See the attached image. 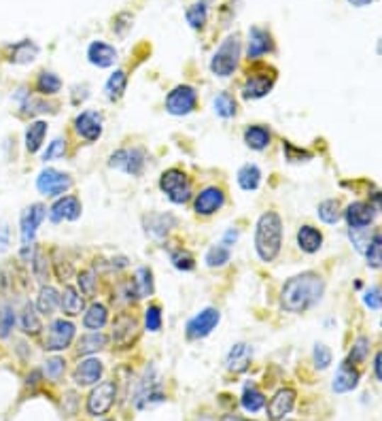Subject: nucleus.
I'll use <instances>...</instances> for the list:
<instances>
[{
    "instance_id": "nucleus-32",
    "label": "nucleus",
    "mask_w": 382,
    "mask_h": 421,
    "mask_svg": "<svg viewBox=\"0 0 382 421\" xmlns=\"http://www.w3.org/2000/svg\"><path fill=\"white\" fill-rule=\"evenodd\" d=\"M106 322H108V311L104 305H91L83 317V326L94 332H100L106 326Z\"/></svg>"
},
{
    "instance_id": "nucleus-54",
    "label": "nucleus",
    "mask_w": 382,
    "mask_h": 421,
    "mask_svg": "<svg viewBox=\"0 0 382 421\" xmlns=\"http://www.w3.org/2000/svg\"><path fill=\"white\" fill-rule=\"evenodd\" d=\"M9 247V228L6 224L0 222V251H4Z\"/></svg>"
},
{
    "instance_id": "nucleus-42",
    "label": "nucleus",
    "mask_w": 382,
    "mask_h": 421,
    "mask_svg": "<svg viewBox=\"0 0 382 421\" xmlns=\"http://www.w3.org/2000/svg\"><path fill=\"white\" fill-rule=\"evenodd\" d=\"M15 324H17V315H15V309L13 305L9 302H2L0 305V339H9L15 330Z\"/></svg>"
},
{
    "instance_id": "nucleus-15",
    "label": "nucleus",
    "mask_w": 382,
    "mask_h": 421,
    "mask_svg": "<svg viewBox=\"0 0 382 421\" xmlns=\"http://www.w3.org/2000/svg\"><path fill=\"white\" fill-rule=\"evenodd\" d=\"M81 217V200L77 196H62L49 209V219L53 224L60 222H77Z\"/></svg>"
},
{
    "instance_id": "nucleus-9",
    "label": "nucleus",
    "mask_w": 382,
    "mask_h": 421,
    "mask_svg": "<svg viewBox=\"0 0 382 421\" xmlns=\"http://www.w3.org/2000/svg\"><path fill=\"white\" fill-rule=\"evenodd\" d=\"M74 324L66 322V319H53L51 326L47 328V337H45V351H64L72 345L74 341Z\"/></svg>"
},
{
    "instance_id": "nucleus-50",
    "label": "nucleus",
    "mask_w": 382,
    "mask_h": 421,
    "mask_svg": "<svg viewBox=\"0 0 382 421\" xmlns=\"http://www.w3.org/2000/svg\"><path fill=\"white\" fill-rule=\"evenodd\" d=\"M370 341L368 339H359L357 343H355V347H353V351H351V358H349V364H359V362H364L366 360V356H368V351H370Z\"/></svg>"
},
{
    "instance_id": "nucleus-25",
    "label": "nucleus",
    "mask_w": 382,
    "mask_h": 421,
    "mask_svg": "<svg viewBox=\"0 0 382 421\" xmlns=\"http://www.w3.org/2000/svg\"><path fill=\"white\" fill-rule=\"evenodd\" d=\"M344 217H347L351 228H366L374 219V207L368 204V202H353L344 211Z\"/></svg>"
},
{
    "instance_id": "nucleus-49",
    "label": "nucleus",
    "mask_w": 382,
    "mask_h": 421,
    "mask_svg": "<svg viewBox=\"0 0 382 421\" xmlns=\"http://www.w3.org/2000/svg\"><path fill=\"white\" fill-rule=\"evenodd\" d=\"M77 281H79V290H81L83 296H91V294H94V290H96V279H94V273H91V270L79 273Z\"/></svg>"
},
{
    "instance_id": "nucleus-20",
    "label": "nucleus",
    "mask_w": 382,
    "mask_h": 421,
    "mask_svg": "<svg viewBox=\"0 0 382 421\" xmlns=\"http://www.w3.org/2000/svg\"><path fill=\"white\" fill-rule=\"evenodd\" d=\"M164 400V392L159 388V381L157 379H142L138 392H136V409H147L155 403H162Z\"/></svg>"
},
{
    "instance_id": "nucleus-5",
    "label": "nucleus",
    "mask_w": 382,
    "mask_h": 421,
    "mask_svg": "<svg viewBox=\"0 0 382 421\" xmlns=\"http://www.w3.org/2000/svg\"><path fill=\"white\" fill-rule=\"evenodd\" d=\"M72 187V179L68 173L55 170V168H45L38 173L36 177V190L45 196V198H57L64 196L68 190Z\"/></svg>"
},
{
    "instance_id": "nucleus-30",
    "label": "nucleus",
    "mask_w": 382,
    "mask_h": 421,
    "mask_svg": "<svg viewBox=\"0 0 382 421\" xmlns=\"http://www.w3.org/2000/svg\"><path fill=\"white\" fill-rule=\"evenodd\" d=\"M321 243H323V234L313 228V226H302L300 232H298V245L302 251L306 253H317L321 249Z\"/></svg>"
},
{
    "instance_id": "nucleus-40",
    "label": "nucleus",
    "mask_w": 382,
    "mask_h": 421,
    "mask_svg": "<svg viewBox=\"0 0 382 421\" xmlns=\"http://www.w3.org/2000/svg\"><path fill=\"white\" fill-rule=\"evenodd\" d=\"M213 106H215V113L223 119H230L236 115L238 111V104H236V98L227 92H221L215 100H213Z\"/></svg>"
},
{
    "instance_id": "nucleus-57",
    "label": "nucleus",
    "mask_w": 382,
    "mask_h": 421,
    "mask_svg": "<svg viewBox=\"0 0 382 421\" xmlns=\"http://www.w3.org/2000/svg\"><path fill=\"white\" fill-rule=\"evenodd\" d=\"M353 6H366V4H370L372 0H349Z\"/></svg>"
},
{
    "instance_id": "nucleus-55",
    "label": "nucleus",
    "mask_w": 382,
    "mask_h": 421,
    "mask_svg": "<svg viewBox=\"0 0 382 421\" xmlns=\"http://www.w3.org/2000/svg\"><path fill=\"white\" fill-rule=\"evenodd\" d=\"M374 375H376V379L382 383V351L376 354V360H374Z\"/></svg>"
},
{
    "instance_id": "nucleus-39",
    "label": "nucleus",
    "mask_w": 382,
    "mask_h": 421,
    "mask_svg": "<svg viewBox=\"0 0 382 421\" xmlns=\"http://www.w3.org/2000/svg\"><path fill=\"white\" fill-rule=\"evenodd\" d=\"M134 290H136V298H149L153 296V273L149 268H138L136 277H134Z\"/></svg>"
},
{
    "instance_id": "nucleus-24",
    "label": "nucleus",
    "mask_w": 382,
    "mask_h": 421,
    "mask_svg": "<svg viewBox=\"0 0 382 421\" xmlns=\"http://www.w3.org/2000/svg\"><path fill=\"white\" fill-rule=\"evenodd\" d=\"M251 358H253V349L251 345L247 343H238L232 347V351L227 354V360H225V368L232 371V373H245L251 364Z\"/></svg>"
},
{
    "instance_id": "nucleus-45",
    "label": "nucleus",
    "mask_w": 382,
    "mask_h": 421,
    "mask_svg": "<svg viewBox=\"0 0 382 421\" xmlns=\"http://www.w3.org/2000/svg\"><path fill=\"white\" fill-rule=\"evenodd\" d=\"M368 266L370 268H382V234H374L370 241V247L366 249Z\"/></svg>"
},
{
    "instance_id": "nucleus-3",
    "label": "nucleus",
    "mask_w": 382,
    "mask_h": 421,
    "mask_svg": "<svg viewBox=\"0 0 382 421\" xmlns=\"http://www.w3.org/2000/svg\"><path fill=\"white\" fill-rule=\"evenodd\" d=\"M240 36L238 34H232V36H227L221 45H219V49L215 51V55H213V60H210V70H213V75L215 77H230L234 70H236V66H238V62H240Z\"/></svg>"
},
{
    "instance_id": "nucleus-12",
    "label": "nucleus",
    "mask_w": 382,
    "mask_h": 421,
    "mask_svg": "<svg viewBox=\"0 0 382 421\" xmlns=\"http://www.w3.org/2000/svg\"><path fill=\"white\" fill-rule=\"evenodd\" d=\"M296 398H298L296 390H291V388H283V390H279V392L272 396V400L268 403V409H266L268 420L270 421L285 420V417L293 411V407H296Z\"/></svg>"
},
{
    "instance_id": "nucleus-53",
    "label": "nucleus",
    "mask_w": 382,
    "mask_h": 421,
    "mask_svg": "<svg viewBox=\"0 0 382 421\" xmlns=\"http://www.w3.org/2000/svg\"><path fill=\"white\" fill-rule=\"evenodd\" d=\"M364 302L370 309H382V290L381 288H370L364 296Z\"/></svg>"
},
{
    "instance_id": "nucleus-14",
    "label": "nucleus",
    "mask_w": 382,
    "mask_h": 421,
    "mask_svg": "<svg viewBox=\"0 0 382 421\" xmlns=\"http://www.w3.org/2000/svg\"><path fill=\"white\" fill-rule=\"evenodd\" d=\"M74 130L87 143L98 141L100 134H102V115L96 113V111H83V113H79L77 119H74Z\"/></svg>"
},
{
    "instance_id": "nucleus-44",
    "label": "nucleus",
    "mask_w": 382,
    "mask_h": 421,
    "mask_svg": "<svg viewBox=\"0 0 382 421\" xmlns=\"http://www.w3.org/2000/svg\"><path fill=\"white\" fill-rule=\"evenodd\" d=\"M227 262H230V247L215 245V247L208 249V253H206V266L219 268V266H225Z\"/></svg>"
},
{
    "instance_id": "nucleus-23",
    "label": "nucleus",
    "mask_w": 382,
    "mask_h": 421,
    "mask_svg": "<svg viewBox=\"0 0 382 421\" xmlns=\"http://www.w3.org/2000/svg\"><path fill=\"white\" fill-rule=\"evenodd\" d=\"M83 307H85V300L79 294V290L68 285V283H64V290L60 292V309H62V313L68 315V317H77V315H81Z\"/></svg>"
},
{
    "instance_id": "nucleus-37",
    "label": "nucleus",
    "mask_w": 382,
    "mask_h": 421,
    "mask_svg": "<svg viewBox=\"0 0 382 421\" xmlns=\"http://www.w3.org/2000/svg\"><path fill=\"white\" fill-rule=\"evenodd\" d=\"M125 85H128V75H125V70H115V72L108 77L106 85H104L106 98H108V100H119V98L123 96V92H125Z\"/></svg>"
},
{
    "instance_id": "nucleus-1",
    "label": "nucleus",
    "mask_w": 382,
    "mask_h": 421,
    "mask_svg": "<svg viewBox=\"0 0 382 421\" xmlns=\"http://www.w3.org/2000/svg\"><path fill=\"white\" fill-rule=\"evenodd\" d=\"M325 292V283L315 273H304L298 277H291L283 285L281 305L289 313H306L313 309Z\"/></svg>"
},
{
    "instance_id": "nucleus-16",
    "label": "nucleus",
    "mask_w": 382,
    "mask_h": 421,
    "mask_svg": "<svg viewBox=\"0 0 382 421\" xmlns=\"http://www.w3.org/2000/svg\"><path fill=\"white\" fill-rule=\"evenodd\" d=\"M225 204V194L219 187H206L202 190L193 200V211L198 215H213Z\"/></svg>"
},
{
    "instance_id": "nucleus-41",
    "label": "nucleus",
    "mask_w": 382,
    "mask_h": 421,
    "mask_svg": "<svg viewBox=\"0 0 382 421\" xmlns=\"http://www.w3.org/2000/svg\"><path fill=\"white\" fill-rule=\"evenodd\" d=\"M30 266H32L34 279H36L38 283L45 285V283L49 281V260H47V256H45L43 249L36 247V251H34V256H32V260H30Z\"/></svg>"
},
{
    "instance_id": "nucleus-13",
    "label": "nucleus",
    "mask_w": 382,
    "mask_h": 421,
    "mask_svg": "<svg viewBox=\"0 0 382 421\" xmlns=\"http://www.w3.org/2000/svg\"><path fill=\"white\" fill-rule=\"evenodd\" d=\"M102 373H104V366L100 360L96 358H87V360H81L72 373V381L79 386V388H89V386H98V381L102 379Z\"/></svg>"
},
{
    "instance_id": "nucleus-46",
    "label": "nucleus",
    "mask_w": 382,
    "mask_h": 421,
    "mask_svg": "<svg viewBox=\"0 0 382 421\" xmlns=\"http://www.w3.org/2000/svg\"><path fill=\"white\" fill-rule=\"evenodd\" d=\"M170 260H172L174 268H179V270H183V273H187V270H193V268H196V260H193V256H191L189 251H185V249L172 251Z\"/></svg>"
},
{
    "instance_id": "nucleus-43",
    "label": "nucleus",
    "mask_w": 382,
    "mask_h": 421,
    "mask_svg": "<svg viewBox=\"0 0 382 421\" xmlns=\"http://www.w3.org/2000/svg\"><path fill=\"white\" fill-rule=\"evenodd\" d=\"M319 217L325 222V224H338L340 217H342V211H340V202L338 200H325L319 204Z\"/></svg>"
},
{
    "instance_id": "nucleus-33",
    "label": "nucleus",
    "mask_w": 382,
    "mask_h": 421,
    "mask_svg": "<svg viewBox=\"0 0 382 421\" xmlns=\"http://www.w3.org/2000/svg\"><path fill=\"white\" fill-rule=\"evenodd\" d=\"M240 405L247 413H259L264 407H266V396L253 386L249 383L242 392V398H240Z\"/></svg>"
},
{
    "instance_id": "nucleus-58",
    "label": "nucleus",
    "mask_w": 382,
    "mask_h": 421,
    "mask_svg": "<svg viewBox=\"0 0 382 421\" xmlns=\"http://www.w3.org/2000/svg\"><path fill=\"white\" fill-rule=\"evenodd\" d=\"M376 202H378V207H381V211H382V192L376 196Z\"/></svg>"
},
{
    "instance_id": "nucleus-18",
    "label": "nucleus",
    "mask_w": 382,
    "mask_h": 421,
    "mask_svg": "<svg viewBox=\"0 0 382 421\" xmlns=\"http://www.w3.org/2000/svg\"><path fill=\"white\" fill-rule=\"evenodd\" d=\"M136 328H138V324H136L134 315H128V313L117 315V319L113 324V341H115V345L128 347L136 339Z\"/></svg>"
},
{
    "instance_id": "nucleus-31",
    "label": "nucleus",
    "mask_w": 382,
    "mask_h": 421,
    "mask_svg": "<svg viewBox=\"0 0 382 421\" xmlns=\"http://www.w3.org/2000/svg\"><path fill=\"white\" fill-rule=\"evenodd\" d=\"M270 138H272V134L266 126H251L245 130V143H247V147H251L255 151H264L270 145Z\"/></svg>"
},
{
    "instance_id": "nucleus-47",
    "label": "nucleus",
    "mask_w": 382,
    "mask_h": 421,
    "mask_svg": "<svg viewBox=\"0 0 382 421\" xmlns=\"http://www.w3.org/2000/svg\"><path fill=\"white\" fill-rule=\"evenodd\" d=\"M64 153H66V141L55 138V141H51V143L47 145V149L43 151V162H53V160H57V158H64Z\"/></svg>"
},
{
    "instance_id": "nucleus-7",
    "label": "nucleus",
    "mask_w": 382,
    "mask_h": 421,
    "mask_svg": "<svg viewBox=\"0 0 382 421\" xmlns=\"http://www.w3.org/2000/svg\"><path fill=\"white\" fill-rule=\"evenodd\" d=\"M145 164H147V155L138 147H134V149H117L111 155V160H108L111 168L123 170V173H128L132 177H140L142 170H145Z\"/></svg>"
},
{
    "instance_id": "nucleus-21",
    "label": "nucleus",
    "mask_w": 382,
    "mask_h": 421,
    "mask_svg": "<svg viewBox=\"0 0 382 421\" xmlns=\"http://www.w3.org/2000/svg\"><path fill=\"white\" fill-rule=\"evenodd\" d=\"M274 85V79L272 77H266V75H253L245 81L242 85V98L245 100H257V98H264L270 94Z\"/></svg>"
},
{
    "instance_id": "nucleus-38",
    "label": "nucleus",
    "mask_w": 382,
    "mask_h": 421,
    "mask_svg": "<svg viewBox=\"0 0 382 421\" xmlns=\"http://www.w3.org/2000/svg\"><path fill=\"white\" fill-rule=\"evenodd\" d=\"M238 183H240V187L247 190V192L257 190L259 183H262V170H259L255 164H245V166L238 170Z\"/></svg>"
},
{
    "instance_id": "nucleus-52",
    "label": "nucleus",
    "mask_w": 382,
    "mask_h": 421,
    "mask_svg": "<svg viewBox=\"0 0 382 421\" xmlns=\"http://www.w3.org/2000/svg\"><path fill=\"white\" fill-rule=\"evenodd\" d=\"M315 364H317V368H321V371H325V368L332 364V351H330L325 345H317V347H315Z\"/></svg>"
},
{
    "instance_id": "nucleus-6",
    "label": "nucleus",
    "mask_w": 382,
    "mask_h": 421,
    "mask_svg": "<svg viewBox=\"0 0 382 421\" xmlns=\"http://www.w3.org/2000/svg\"><path fill=\"white\" fill-rule=\"evenodd\" d=\"M117 398V386L113 381H102L98 383L91 394L87 396V413L91 417H102L111 411Z\"/></svg>"
},
{
    "instance_id": "nucleus-56",
    "label": "nucleus",
    "mask_w": 382,
    "mask_h": 421,
    "mask_svg": "<svg viewBox=\"0 0 382 421\" xmlns=\"http://www.w3.org/2000/svg\"><path fill=\"white\" fill-rule=\"evenodd\" d=\"M221 421H251V420H245V417H240V415H223Z\"/></svg>"
},
{
    "instance_id": "nucleus-34",
    "label": "nucleus",
    "mask_w": 382,
    "mask_h": 421,
    "mask_svg": "<svg viewBox=\"0 0 382 421\" xmlns=\"http://www.w3.org/2000/svg\"><path fill=\"white\" fill-rule=\"evenodd\" d=\"M106 343H108V337H106V334H102V332H91V334L81 337L77 351H79L81 356H89V354H96V351L104 349Z\"/></svg>"
},
{
    "instance_id": "nucleus-8",
    "label": "nucleus",
    "mask_w": 382,
    "mask_h": 421,
    "mask_svg": "<svg viewBox=\"0 0 382 421\" xmlns=\"http://www.w3.org/2000/svg\"><path fill=\"white\" fill-rule=\"evenodd\" d=\"M47 217V207L40 202L30 204L28 209L21 211L19 215V236H21V245H32L34 236L40 228V224Z\"/></svg>"
},
{
    "instance_id": "nucleus-19",
    "label": "nucleus",
    "mask_w": 382,
    "mask_h": 421,
    "mask_svg": "<svg viewBox=\"0 0 382 421\" xmlns=\"http://www.w3.org/2000/svg\"><path fill=\"white\" fill-rule=\"evenodd\" d=\"M87 60L98 68H108L117 62V49L108 43L94 40L87 49Z\"/></svg>"
},
{
    "instance_id": "nucleus-10",
    "label": "nucleus",
    "mask_w": 382,
    "mask_h": 421,
    "mask_svg": "<svg viewBox=\"0 0 382 421\" xmlns=\"http://www.w3.org/2000/svg\"><path fill=\"white\" fill-rule=\"evenodd\" d=\"M198 104V94L189 85H176L166 96V111L170 115H189Z\"/></svg>"
},
{
    "instance_id": "nucleus-59",
    "label": "nucleus",
    "mask_w": 382,
    "mask_h": 421,
    "mask_svg": "<svg viewBox=\"0 0 382 421\" xmlns=\"http://www.w3.org/2000/svg\"><path fill=\"white\" fill-rule=\"evenodd\" d=\"M102 421H115V420H102Z\"/></svg>"
},
{
    "instance_id": "nucleus-2",
    "label": "nucleus",
    "mask_w": 382,
    "mask_h": 421,
    "mask_svg": "<svg viewBox=\"0 0 382 421\" xmlns=\"http://www.w3.org/2000/svg\"><path fill=\"white\" fill-rule=\"evenodd\" d=\"M283 243V222L276 213H264L255 230V249L264 262L276 260Z\"/></svg>"
},
{
    "instance_id": "nucleus-36",
    "label": "nucleus",
    "mask_w": 382,
    "mask_h": 421,
    "mask_svg": "<svg viewBox=\"0 0 382 421\" xmlns=\"http://www.w3.org/2000/svg\"><path fill=\"white\" fill-rule=\"evenodd\" d=\"M36 92L43 94V96H53L62 89V79L55 75V72H47L43 70L38 77H36V83H34Z\"/></svg>"
},
{
    "instance_id": "nucleus-27",
    "label": "nucleus",
    "mask_w": 382,
    "mask_h": 421,
    "mask_svg": "<svg viewBox=\"0 0 382 421\" xmlns=\"http://www.w3.org/2000/svg\"><path fill=\"white\" fill-rule=\"evenodd\" d=\"M45 136H47V124L40 121V119L30 121L28 128H26V134H23L26 151H28V153L40 151V147H43V143H45Z\"/></svg>"
},
{
    "instance_id": "nucleus-11",
    "label": "nucleus",
    "mask_w": 382,
    "mask_h": 421,
    "mask_svg": "<svg viewBox=\"0 0 382 421\" xmlns=\"http://www.w3.org/2000/svg\"><path fill=\"white\" fill-rule=\"evenodd\" d=\"M219 319H221V313L213 307L200 311L198 315H193L187 322V337L189 339H206L219 326Z\"/></svg>"
},
{
    "instance_id": "nucleus-26",
    "label": "nucleus",
    "mask_w": 382,
    "mask_h": 421,
    "mask_svg": "<svg viewBox=\"0 0 382 421\" xmlns=\"http://www.w3.org/2000/svg\"><path fill=\"white\" fill-rule=\"evenodd\" d=\"M19 326L21 332L26 337H38L43 332V322H40V313L36 311V307L32 302H26L21 313H19Z\"/></svg>"
},
{
    "instance_id": "nucleus-4",
    "label": "nucleus",
    "mask_w": 382,
    "mask_h": 421,
    "mask_svg": "<svg viewBox=\"0 0 382 421\" xmlns=\"http://www.w3.org/2000/svg\"><path fill=\"white\" fill-rule=\"evenodd\" d=\"M159 190L174 202V204H185L191 200L193 187L189 177L179 170V168H170L159 177Z\"/></svg>"
},
{
    "instance_id": "nucleus-51",
    "label": "nucleus",
    "mask_w": 382,
    "mask_h": 421,
    "mask_svg": "<svg viewBox=\"0 0 382 421\" xmlns=\"http://www.w3.org/2000/svg\"><path fill=\"white\" fill-rule=\"evenodd\" d=\"M64 368H66V364H64L62 358H49V360L45 362V373H47V377L53 379V381H57V379L62 377Z\"/></svg>"
},
{
    "instance_id": "nucleus-48",
    "label": "nucleus",
    "mask_w": 382,
    "mask_h": 421,
    "mask_svg": "<svg viewBox=\"0 0 382 421\" xmlns=\"http://www.w3.org/2000/svg\"><path fill=\"white\" fill-rule=\"evenodd\" d=\"M145 326H147L149 332H159V328H162V309L157 305H151L145 311Z\"/></svg>"
},
{
    "instance_id": "nucleus-29",
    "label": "nucleus",
    "mask_w": 382,
    "mask_h": 421,
    "mask_svg": "<svg viewBox=\"0 0 382 421\" xmlns=\"http://www.w3.org/2000/svg\"><path fill=\"white\" fill-rule=\"evenodd\" d=\"M38 55V47L32 40H19L9 47V62L13 64H30Z\"/></svg>"
},
{
    "instance_id": "nucleus-22",
    "label": "nucleus",
    "mask_w": 382,
    "mask_h": 421,
    "mask_svg": "<svg viewBox=\"0 0 382 421\" xmlns=\"http://www.w3.org/2000/svg\"><path fill=\"white\" fill-rule=\"evenodd\" d=\"M357 386H359V371L353 368V364H349V362L340 364V368L334 377V383H332L334 392L347 394V392H353Z\"/></svg>"
},
{
    "instance_id": "nucleus-17",
    "label": "nucleus",
    "mask_w": 382,
    "mask_h": 421,
    "mask_svg": "<svg viewBox=\"0 0 382 421\" xmlns=\"http://www.w3.org/2000/svg\"><path fill=\"white\" fill-rule=\"evenodd\" d=\"M274 49V43H272V36L268 30L259 28V26H253L249 30V47H247V55L249 60H257L266 53H270Z\"/></svg>"
},
{
    "instance_id": "nucleus-28",
    "label": "nucleus",
    "mask_w": 382,
    "mask_h": 421,
    "mask_svg": "<svg viewBox=\"0 0 382 421\" xmlns=\"http://www.w3.org/2000/svg\"><path fill=\"white\" fill-rule=\"evenodd\" d=\"M36 311L40 313V315H53L55 311H57V307H60V292L55 290V288H51V285H40V290H38V298H36Z\"/></svg>"
},
{
    "instance_id": "nucleus-35",
    "label": "nucleus",
    "mask_w": 382,
    "mask_h": 421,
    "mask_svg": "<svg viewBox=\"0 0 382 421\" xmlns=\"http://www.w3.org/2000/svg\"><path fill=\"white\" fill-rule=\"evenodd\" d=\"M185 19L191 28H202L208 19V2L206 0H196L193 4L187 6L185 11Z\"/></svg>"
}]
</instances>
